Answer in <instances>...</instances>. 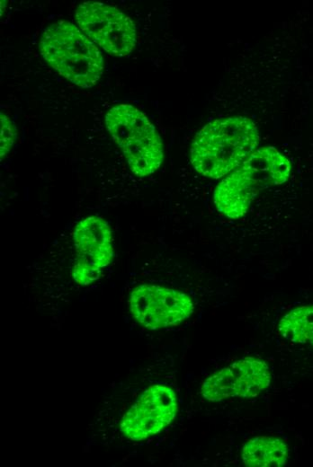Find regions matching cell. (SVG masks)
<instances>
[{
	"label": "cell",
	"mask_w": 313,
	"mask_h": 467,
	"mask_svg": "<svg viewBox=\"0 0 313 467\" xmlns=\"http://www.w3.org/2000/svg\"><path fill=\"white\" fill-rule=\"evenodd\" d=\"M259 142V130L252 119L244 116L217 119L194 136L190 161L201 175L224 178L256 150Z\"/></svg>",
	"instance_id": "6da1fadb"
},
{
	"label": "cell",
	"mask_w": 313,
	"mask_h": 467,
	"mask_svg": "<svg viewBox=\"0 0 313 467\" xmlns=\"http://www.w3.org/2000/svg\"><path fill=\"white\" fill-rule=\"evenodd\" d=\"M291 172L290 160L279 150L258 148L216 186L215 207L227 218H241L263 189L285 183Z\"/></svg>",
	"instance_id": "7a4b0ae2"
},
{
	"label": "cell",
	"mask_w": 313,
	"mask_h": 467,
	"mask_svg": "<svg viewBox=\"0 0 313 467\" xmlns=\"http://www.w3.org/2000/svg\"><path fill=\"white\" fill-rule=\"evenodd\" d=\"M44 60L60 75L81 88L97 84L103 58L96 45L67 21H58L41 33L39 42Z\"/></svg>",
	"instance_id": "3957f363"
},
{
	"label": "cell",
	"mask_w": 313,
	"mask_h": 467,
	"mask_svg": "<svg viewBox=\"0 0 313 467\" xmlns=\"http://www.w3.org/2000/svg\"><path fill=\"white\" fill-rule=\"evenodd\" d=\"M106 128L138 177L156 172L164 161L162 139L148 118L130 104H118L106 113Z\"/></svg>",
	"instance_id": "277c9868"
},
{
	"label": "cell",
	"mask_w": 313,
	"mask_h": 467,
	"mask_svg": "<svg viewBox=\"0 0 313 467\" xmlns=\"http://www.w3.org/2000/svg\"><path fill=\"white\" fill-rule=\"evenodd\" d=\"M177 412L175 391L166 384H151L122 413L118 424L119 433L127 441L146 440L168 427Z\"/></svg>",
	"instance_id": "5b68a950"
},
{
	"label": "cell",
	"mask_w": 313,
	"mask_h": 467,
	"mask_svg": "<svg viewBox=\"0 0 313 467\" xmlns=\"http://www.w3.org/2000/svg\"><path fill=\"white\" fill-rule=\"evenodd\" d=\"M75 18L82 32L110 55L128 56L136 46L134 22L113 5L84 2L76 7Z\"/></svg>",
	"instance_id": "8992f818"
},
{
	"label": "cell",
	"mask_w": 313,
	"mask_h": 467,
	"mask_svg": "<svg viewBox=\"0 0 313 467\" xmlns=\"http://www.w3.org/2000/svg\"><path fill=\"white\" fill-rule=\"evenodd\" d=\"M129 307L136 322L151 330L177 326L194 312V303L185 292L151 284L130 291Z\"/></svg>",
	"instance_id": "52a82bcc"
},
{
	"label": "cell",
	"mask_w": 313,
	"mask_h": 467,
	"mask_svg": "<svg viewBox=\"0 0 313 467\" xmlns=\"http://www.w3.org/2000/svg\"><path fill=\"white\" fill-rule=\"evenodd\" d=\"M76 260L70 276L79 286H87L100 278L113 259V237L109 224L101 216L81 219L73 231Z\"/></svg>",
	"instance_id": "ba28073f"
},
{
	"label": "cell",
	"mask_w": 313,
	"mask_h": 467,
	"mask_svg": "<svg viewBox=\"0 0 313 467\" xmlns=\"http://www.w3.org/2000/svg\"><path fill=\"white\" fill-rule=\"evenodd\" d=\"M272 374L262 359L246 357L216 371L202 383L201 393L211 402L231 398H255L270 385Z\"/></svg>",
	"instance_id": "9c48e42d"
},
{
	"label": "cell",
	"mask_w": 313,
	"mask_h": 467,
	"mask_svg": "<svg viewBox=\"0 0 313 467\" xmlns=\"http://www.w3.org/2000/svg\"><path fill=\"white\" fill-rule=\"evenodd\" d=\"M241 459L247 467H282L289 459V448L279 437L258 436L243 445Z\"/></svg>",
	"instance_id": "30bf717a"
},
{
	"label": "cell",
	"mask_w": 313,
	"mask_h": 467,
	"mask_svg": "<svg viewBox=\"0 0 313 467\" xmlns=\"http://www.w3.org/2000/svg\"><path fill=\"white\" fill-rule=\"evenodd\" d=\"M278 331L284 339L313 348V304L292 308L279 321Z\"/></svg>",
	"instance_id": "8fae6325"
},
{
	"label": "cell",
	"mask_w": 313,
	"mask_h": 467,
	"mask_svg": "<svg viewBox=\"0 0 313 467\" xmlns=\"http://www.w3.org/2000/svg\"><path fill=\"white\" fill-rule=\"evenodd\" d=\"M16 128L12 119L1 113V161L5 158L16 140Z\"/></svg>",
	"instance_id": "7c38bea8"
}]
</instances>
